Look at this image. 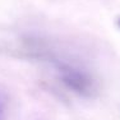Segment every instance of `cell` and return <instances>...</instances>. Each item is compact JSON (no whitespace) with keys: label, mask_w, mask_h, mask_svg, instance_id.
I'll list each match as a JSON object with an SVG mask.
<instances>
[{"label":"cell","mask_w":120,"mask_h":120,"mask_svg":"<svg viewBox=\"0 0 120 120\" xmlns=\"http://www.w3.org/2000/svg\"><path fill=\"white\" fill-rule=\"evenodd\" d=\"M118 26H119V28H120V19H119V22H118Z\"/></svg>","instance_id":"3957f363"},{"label":"cell","mask_w":120,"mask_h":120,"mask_svg":"<svg viewBox=\"0 0 120 120\" xmlns=\"http://www.w3.org/2000/svg\"><path fill=\"white\" fill-rule=\"evenodd\" d=\"M10 100L7 91L0 87V120H8L9 118Z\"/></svg>","instance_id":"7a4b0ae2"},{"label":"cell","mask_w":120,"mask_h":120,"mask_svg":"<svg viewBox=\"0 0 120 120\" xmlns=\"http://www.w3.org/2000/svg\"><path fill=\"white\" fill-rule=\"evenodd\" d=\"M59 81L65 88L83 98H93L97 95V82L82 65L65 59H51Z\"/></svg>","instance_id":"6da1fadb"}]
</instances>
